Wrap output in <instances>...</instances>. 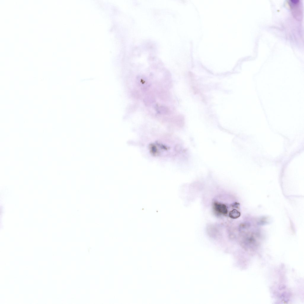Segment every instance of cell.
Here are the masks:
<instances>
[{
    "label": "cell",
    "mask_w": 304,
    "mask_h": 304,
    "mask_svg": "<svg viewBox=\"0 0 304 304\" xmlns=\"http://www.w3.org/2000/svg\"><path fill=\"white\" fill-rule=\"evenodd\" d=\"M299 0H291L289 3L291 7L292 14L297 19L300 20L302 17V10L301 3Z\"/></svg>",
    "instance_id": "cell-1"
},
{
    "label": "cell",
    "mask_w": 304,
    "mask_h": 304,
    "mask_svg": "<svg viewBox=\"0 0 304 304\" xmlns=\"http://www.w3.org/2000/svg\"><path fill=\"white\" fill-rule=\"evenodd\" d=\"M213 208L215 211L218 214L225 215L227 213V207L224 204L215 202L213 204Z\"/></svg>",
    "instance_id": "cell-2"
},
{
    "label": "cell",
    "mask_w": 304,
    "mask_h": 304,
    "mask_svg": "<svg viewBox=\"0 0 304 304\" xmlns=\"http://www.w3.org/2000/svg\"><path fill=\"white\" fill-rule=\"evenodd\" d=\"M240 215V213L235 209L230 211L229 213V216L231 218L235 219L239 217Z\"/></svg>",
    "instance_id": "cell-3"
}]
</instances>
